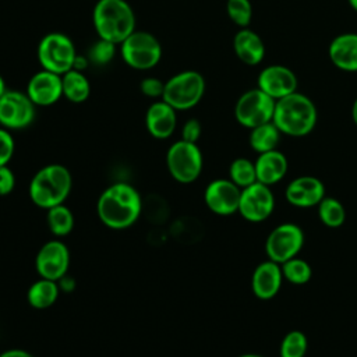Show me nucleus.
<instances>
[{
	"instance_id": "obj_1",
	"label": "nucleus",
	"mask_w": 357,
	"mask_h": 357,
	"mask_svg": "<svg viewBox=\"0 0 357 357\" xmlns=\"http://www.w3.org/2000/svg\"><path fill=\"white\" fill-rule=\"evenodd\" d=\"M96 211L105 226L114 230H123L138 220L142 211V199L135 187L119 181L102 191Z\"/></svg>"
},
{
	"instance_id": "obj_2",
	"label": "nucleus",
	"mask_w": 357,
	"mask_h": 357,
	"mask_svg": "<svg viewBox=\"0 0 357 357\" xmlns=\"http://www.w3.org/2000/svg\"><path fill=\"white\" fill-rule=\"evenodd\" d=\"M317 120V107L304 93L296 91L276 100L272 121L284 135L305 137L315 128Z\"/></svg>"
},
{
	"instance_id": "obj_3",
	"label": "nucleus",
	"mask_w": 357,
	"mask_h": 357,
	"mask_svg": "<svg viewBox=\"0 0 357 357\" xmlns=\"http://www.w3.org/2000/svg\"><path fill=\"white\" fill-rule=\"evenodd\" d=\"M73 188V176L70 170L60 163H50L39 169L29 183L31 201L42 208L50 209L64 204Z\"/></svg>"
},
{
	"instance_id": "obj_4",
	"label": "nucleus",
	"mask_w": 357,
	"mask_h": 357,
	"mask_svg": "<svg viewBox=\"0 0 357 357\" xmlns=\"http://www.w3.org/2000/svg\"><path fill=\"white\" fill-rule=\"evenodd\" d=\"M98 38L120 45L135 31V14L126 0H98L92 11Z\"/></svg>"
},
{
	"instance_id": "obj_5",
	"label": "nucleus",
	"mask_w": 357,
	"mask_h": 357,
	"mask_svg": "<svg viewBox=\"0 0 357 357\" xmlns=\"http://www.w3.org/2000/svg\"><path fill=\"white\" fill-rule=\"evenodd\" d=\"M205 93V79L194 70L174 74L165 82L162 99L176 110H188L199 103Z\"/></svg>"
},
{
	"instance_id": "obj_6",
	"label": "nucleus",
	"mask_w": 357,
	"mask_h": 357,
	"mask_svg": "<svg viewBox=\"0 0 357 357\" xmlns=\"http://www.w3.org/2000/svg\"><path fill=\"white\" fill-rule=\"evenodd\" d=\"M77 50L70 36L61 32L46 33L38 45V60L43 70L59 75L73 70Z\"/></svg>"
},
{
	"instance_id": "obj_7",
	"label": "nucleus",
	"mask_w": 357,
	"mask_h": 357,
	"mask_svg": "<svg viewBox=\"0 0 357 357\" xmlns=\"http://www.w3.org/2000/svg\"><path fill=\"white\" fill-rule=\"evenodd\" d=\"M119 46L121 59L134 70H151L162 59L160 42L155 35L146 31L135 29Z\"/></svg>"
},
{
	"instance_id": "obj_8",
	"label": "nucleus",
	"mask_w": 357,
	"mask_h": 357,
	"mask_svg": "<svg viewBox=\"0 0 357 357\" xmlns=\"http://www.w3.org/2000/svg\"><path fill=\"white\" fill-rule=\"evenodd\" d=\"M166 166L170 176L181 183L195 181L204 167V158L199 146L194 142L178 139L173 142L166 153Z\"/></svg>"
},
{
	"instance_id": "obj_9",
	"label": "nucleus",
	"mask_w": 357,
	"mask_h": 357,
	"mask_svg": "<svg viewBox=\"0 0 357 357\" xmlns=\"http://www.w3.org/2000/svg\"><path fill=\"white\" fill-rule=\"evenodd\" d=\"M276 100L258 86L244 92L236 102L234 117L245 128H255L273 119Z\"/></svg>"
},
{
	"instance_id": "obj_10",
	"label": "nucleus",
	"mask_w": 357,
	"mask_h": 357,
	"mask_svg": "<svg viewBox=\"0 0 357 357\" xmlns=\"http://www.w3.org/2000/svg\"><path fill=\"white\" fill-rule=\"evenodd\" d=\"M304 245V231L296 223H280L266 237L265 252L268 259L283 264L301 251Z\"/></svg>"
},
{
	"instance_id": "obj_11",
	"label": "nucleus",
	"mask_w": 357,
	"mask_h": 357,
	"mask_svg": "<svg viewBox=\"0 0 357 357\" xmlns=\"http://www.w3.org/2000/svg\"><path fill=\"white\" fill-rule=\"evenodd\" d=\"M35 107L26 92L7 89L0 98V126L7 130H22L31 126Z\"/></svg>"
},
{
	"instance_id": "obj_12",
	"label": "nucleus",
	"mask_w": 357,
	"mask_h": 357,
	"mask_svg": "<svg viewBox=\"0 0 357 357\" xmlns=\"http://www.w3.org/2000/svg\"><path fill=\"white\" fill-rule=\"evenodd\" d=\"M275 208V197L269 185L259 181L241 190L238 213L251 223L266 220Z\"/></svg>"
},
{
	"instance_id": "obj_13",
	"label": "nucleus",
	"mask_w": 357,
	"mask_h": 357,
	"mask_svg": "<svg viewBox=\"0 0 357 357\" xmlns=\"http://www.w3.org/2000/svg\"><path fill=\"white\" fill-rule=\"evenodd\" d=\"M70 266V251L60 240H49L45 243L35 258V269L40 278L50 280H61Z\"/></svg>"
},
{
	"instance_id": "obj_14",
	"label": "nucleus",
	"mask_w": 357,
	"mask_h": 357,
	"mask_svg": "<svg viewBox=\"0 0 357 357\" xmlns=\"http://www.w3.org/2000/svg\"><path fill=\"white\" fill-rule=\"evenodd\" d=\"M240 195L241 188L230 178H216L206 185L204 201L213 213L227 216L238 212Z\"/></svg>"
},
{
	"instance_id": "obj_15",
	"label": "nucleus",
	"mask_w": 357,
	"mask_h": 357,
	"mask_svg": "<svg viewBox=\"0 0 357 357\" xmlns=\"http://www.w3.org/2000/svg\"><path fill=\"white\" fill-rule=\"evenodd\" d=\"M297 77L286 66L272 64L258 75V88L275 100H279L297 91Z\"/></svg>"
},
{
	"instance_id": "obj_16",
	"label": "nucleus",
	"mask_w": 357,
	"mask_h": 357,
	"mask_svg": "<svg viewBox=\"0 0 357 357\" xmlns=\"http://www.w3.org/2000/svg\"><path fill=\"white\" fill-rule=\"evenodd\" d=\"M325 197V184L314 176L296 177L284 190L286 201L296 208L317 206Z\"/></svg>"
},
{
	"instance_id": "obj_17",
	"label": "nucleus",
	"mask_w": 357,
	"mask_h": 357,
	"mask_svg": "<svg viewBox=\"0 0 357 357\" xmlns=\"http://www.w3.org/2000/svg\"><path fill=\"white\" fill-rule=\"evenodd\" d=\"M26 95L35 106L54 105L63 96L61 75L42 68L29 78Z\"/></svg>"
},
{
	"instance_id": "obj_18",
	"label": "nucleus",
	"mask_w": 357,
	"mask_h": 357,
	"mask_svg": "<svg viewBox=\"0 0 357 357\" xmlns=\"http://www.w3.org/2000/svg\"><path fill=\"white\" fill-rule=\"evenodd\" d=\"M283 273L280 264L266 259L257 265L251 276V290L259 300L273 298L283 283Z\"/></svg>"
},
{
	"instance_id": "obj_19",
	"label": "nucleus",
	"mask_w": 357,
	"mask_h": 357,
	"mask_svg": "<svg viewBox=\"0 0 357 357\" xmlns=\"http://www.w3.org/2000/svg\"><path fill=\"white\" fill-rule=\"evenodd\" d=\"M176 109L163 99L153 102L145 113L146 131L156 139L169 138L177 126Z\"/></svg>"
},
{
	"instance_id": "obj_20",
	"label": "nucleus",
	"mask_w": 357,
	"mask_h": 357,
	"mask_svg": "<svg viewBox=\"0 0 357 357\" xmlns=\"http://www.w3.org/2000/svg\"><path fill=\"white\" fill-rule=\"evenodd\" d=\"M328 54L335 67L346 73L357 71V33L346 32L335 36Z\"/></svg>"
},
{
	"instance_id": "obj_21",
	"label": "nucleus",
	"mask_w": 357,
	"mask_h": 357,
	"mask_svg": "<svg viewBox=\"0 0 357 357\" xmlns=\"http://www.w3.org/2000/svg\"><path fill=\"white\" fill-rule=\"evenodd\" d=\"M254 163L257 172V181L269 187L279 183L286 176L289 169L287 158L278 149L258 153Z\"/></svg>"
},
{
	"instance_id": "obj_22",
	"label": "nucleus",
	"mask_w": 357,
	"mask_h": 357,
	"mask_svg": "<svg viewBox=\"0 0 357 357\" xmlns=\"http://www.w3.org/2000/svg\"><path fill=\"white\" fill-rule=\"evenodd\" d=\"M236 56L248 66H257L264 60L265 45L258 33L248 28H241L233 38Z\"/></svg>"
},
{
	"instance_id": "obj_23",
	"label": "nucleus",
	"mask_w": 357,
	"mask_h": 357,
	"mask_svg": "<svg viewBox=\"0 0 357 357\" xmlns=\"http://www.w3.org/2000/svg\"><path fill=\"white\" fill-rule=\"evenodd\" d=\"M59 293L60 289L56 280L39 278L29 286L26 291V300L31 307L36 310H46L56 303Z\"/></svg>"
},
{
	"instance_id": "obj_24",
	"label": "nucleus",
	"mask_w": 357,
	"mask_h": 357,
	"mask_svg": "<svg viewBox=\"0 0 357 357\" xmlns=\"http://www.w3.org/2000/svg\"><path fill=\"white\" fill-rule=\"evenodd\" d=\"M63 96L73 103H82L89 98L91 84L86 75L78 70H70L61 75Z\"/></svg>"
},
{
	"instance_id": "obj_25",
	"label": "nucleus",
	"mask_w": 357,
	"mask_h": 357,
	"mask_svg": "<svg viewBox=\"0 0 357 357\" xmlns=\"http://www.w3.org/2000/svg\"><path fill=\"white\" fill-rule=\"evenodd\" d=\"M280 134L282 132L273 124V121L261 124L255 128H251L250 138H248L250 146L257 153H264V152H268V151H273L279 145Z\"/></svg>"
},
{
	"instance_id": "obj_26",
	"label": "nucleus",
	"mask_w": 357,
	"mask_h": 357,
	"mask_svg": "<svg viewBox=\"0 0 357 357\" xmlns=\"http://www.w3.org/2000/svg\"><path fill=\"white\" fill-rule=\"evenodd\" d=\"M46 220H47L49 230L56 237H64L70 234L74 229V213L64 204H60L47 209Z\"/></svg>"
},
{
	"instance_id": "obj_27",
	"label": "nucleus",
	"mask_w": 357,
	"mask_h": 357,
	"mask_svg": "<svg viewBox=\"0 0 357 357\" xmlns=\"http://www.w3.org/2000/svg\"><path fill=\"white\" fill-rule=\"evenodd\" d=\"M319 220L332 229L340 227L346 220V209L343 204L332 197H325L318 205Z\"/></svg>"
},
{
	"instance_id": "obj_28",
	"label": "nucleus",
	"mask_w": 357,
	"mask_h": 357,
	"mask_svg": "<svg viewBox=\"0 0 357 357\" xmlns=\"http://www.w3.org/2000/svg\"><path fill=\"white\" fill-rule=\"evenodd\" d=\"M229 178L241 190L257 181L255 163L247 158H237L229 166Z\"/></svg>"
},
{
	"instance_id": "obj_29",
	"label": "nucleus",
	"mask_w": 357,
	"mask_h": 357,
	"mask_svg": "<svg viewBox=\"0 0 357 357\" xmlns=\"http://www.w3.org/2000/svg\"><path fill=\"white\" fill-rule=\"evenodd\" d=\"M280 268H282L283 278L287 282L297 284V286L308 283L312 276L311 265L305 259L298 258V257H294V258L280 264Z\"/></svg>"
},
{
	"instance_id": "obj_30",
	"label": "nucleus",
	"mask_w": 357,
	"mask_h": 357,
	"mask_svg": "<svg viewBox=\"0 0 357 357\" xmlns=\"http://www.w3.org/2000/svg\"><path fill=\"white\" fill-rule=\"evenodd\" d=\"M307 336L301 331H290L284 335L279 346L280 357H304L307 353Z\"/></svg>"
},
{
	"instance_id": "obj_31",
	"label": "nucleus",
	"mask_w": 357,
	"mask_h": 357,
	"mask_svg": "<svg viewBox=\"0 0 357 357\" xmlns=\"http://www.w3.org/2000/svg\"><path fill=\"white\" fill-rule=\"evenodd\" d=\"M226 11L229 18L240 28H247L252 18V6L250 0H227Z\"/></svg>"
},
{
	"instance_id": "obj_32",
	"label": "nucleus",
	"mask_w": 357,
	"mask_h": 357,
	"mask_svg": "<svg viewBox=\"0 0 357 357\" xmlns=\"http://www.w3.org/2000/svg\"><path fill=\"white\" fill-rule=\"evenodd\" d=\"M117 46L119 45H116L110 40L98 38V40L95 43H92V46L88 52V59H89V61H92L93 64H98V66L109 64L116 56Z\"/></svg>"
},
{
	"instance_id": "obj_33",
	"label": "nucleus",
	"mask_w": 357,
	"mask_h": 357,
	"mask_svg": "<svg viewBox=\"0 0 357 357\" xmlns=\"http://www.w3.org/2000/svg\"><path fill=\"white\" fill-rule=\"evenodd\" d=\"M15 144L14 138L7 128L0 127V166L8 165L14 155Z\"/></svg>"
},
{
	"instance_id": "obj_34",
	"label": "nucleus",
	"mask_w": 357,
	"mask_h": 357,
	"mask_svg": "<svg viewBox=\"0 0 357 357\" xmlns=\"http://www.w3.org/2000/svg\"><path fill=\"white\" fill-rule=\"evenodd\" d=\"M139 91L152 99H158L163 96L165 91V82L156 77H146L139 84Z\"/></svg>"
},
{
	"instance_id": "obj_35",
	"label": "nucleus",
	"mask_w": 357,
	"mask_h": 357,
	"mask_svg": "<svg viewBox=\"0 0 357 357\" xmlns=\"http://www.w3.org/2000/svg\"><path fill=\"white\" fill-rule=\"evenodd\" d=\"M201 132H202L201 123L197 119H190L184 123L181 128V139L197 144V141L201 137Z\"/></svg>"
},
{
	"instance_id": "obj_36",
	"label": "nucleus",
	"mask_w": 357,
	"mask_h": 357,
	"mask_svg": "<svg viewBox=\"0 0 357 357\" xmlns=\"http://www.w3.org/2000/svg\"><path fill=\"white\" fill-rule=\"evenodd\" d=\"M15 187V176L13 170L6 165L0 166V195H8Z\"/></svg>"
},
{
	"instance_id": "obj_37",
	"label": "nucleus",
	"mask_w": 357,
	"mask_h": 357,
	"mask_svg": "<svg viewBox=\"0 0 357 357\" xmlns=\"http://www.w3.org/2000/svg\"><path fill=\"white\" fill-rule=\"evenodd\" d=\"M0 357H35V356L22 349H10L0 353Z\"/></svg>"
},
{
	"instance_id": "obj_38",
	"label": "nucleus",
	"mask_w": 357,
	"mask_h": 357,
	"mask_svg": "<svg viewBox=\"0 0 357 357\" xmlns=\"http://www.w3.org/2000/svg\"><path fill=\"white\" fill-rule=\"evenodd\" d=\"M351 120L357 126V98L354 99V102L351 105Z\"/></svg>"
},
{
	"instance_id": "obj_39",
	"label": "nucleus",
	"mask_w": 357,
	"mask_h": 357,
	"mask_svg": "<svg viewBox=\"0 0 357 357\" xmlns=\"http://www.w3.org/2000/svg\"><path fill=\"white\" fill-rule=\"evenodd\" d=\"M6 91H7V88H6V82H4L3 77L0 75V98L6 93Z\"/></svg>"
},
{
	"instance_id": "obj_40",
	"label": "nucleus",
	"mask_w": 357,
	"mask_h": 357,
	"mask_svg": "<svg viewBox=\"0 0 357 357\" xmlns=\"http://www.w3.org/2000/svg\"><path fill=\"white\" fill-rule=\"evenodd\" d=\"M237 357H262L259 354H255V353H245V354H240Z\"/></svg>"
},
{
	"instance_id": "obj_41",
	"label": "nucleus",
	"mask_w": 357,
	"mask_h": 357,
	"mask_svg": "<svg viewBox=\"0 0 357 357\" xmlns=\"http://www.w3.org/2000/svg\"><path fill=\"white\" fill-rule=\"evenodd\" d=\"M347 1H349L350 7H351L354 11H357V0H347Z\"/></svg>"
}]
</instances>
